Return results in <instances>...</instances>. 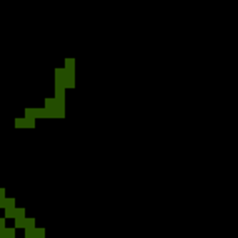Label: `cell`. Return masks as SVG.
Masks as SVG:
<instances>
[{
  "label": "cell",
  "instance_id": "obj_1",
  "mask_svg": "<svg viewBox=\"0 0 238 238\" xmlns=\"http://www.w3.org/2000/svg\"><path fill=\"white\" fill-rule=\"evenodd\" d=\"M15 205V198H5L3 200V210H10Z\"/></svg>",
  "mask_w": 238,
  "mask_h": 238
},
{
  "label": "cell",
  "instance_id": "obj_2",
  "mask_svg": "<svg viewBox=\"0 0 238 238\" xmlns=\"http://www.w3.org/2000/svg\"><path fill=\"white\" fill-rule=\"evenodd\" d=\"M3 238H15V228H5V230H3Z\"/></svg>",
  "mask_w": 238,
  "mask_h": 238
},
{
  "label": "cell",
  "instance_id": "obj_3",
  "mask_svg": "<svg viewBox=\"0 0 238 238\" xmlns=\"http://www.w3.org/2000/svg\"><path fill=\"white\" fill-rule=\"evenodd\" d=\"M15 220V225H13V228H25V218H13Z\"/></svg>",
  "mask_w": 238,
  "mask_h": 238
},
{
  "label": "cell",
  "instance_id": "obj_4",
  "mask_svg": "<svg viewBox=\"0 0 238 238\" xmlns=\"http://www.w3.org/2000/svg\"><path fill=\"white\" fill-rule=\"evenodd\" d=\"M17 217V208H10V210H5V220L7 218H15Z\"/></svg>",
  "mask_w": 238,
  "mask_h": 238
},
{
  "label": "cell",
  "instance_id": "obj_5",
  "mask_svg": "<svg viewBox=\"0 0 238 238\" xmlns=\"http://www.w3.org/2000/svg\"><path fill=\"white\" fill-rule=\"evenodd\" d=\"M25 228H35V218H25Z\"/></svg>",
  "mask_w": 238,
  "mask_h": 238
},
{
  "label": "cell",
  "instance_id": "obj_6",
  "mask_svg": "<svg viewBox=\"0 0 238 238\" xmlns=\"http://www.w3.org/2000/svg\"><path fill=\"white\" fill-rule=\"evenodd\" d=\"M15 218H25V208H17V217Z\"/></svg>",
  "mask_w": 238,
  "mask_h": 238
},
{
  "label": "cell",
  "instance_id": "obj_7",
  "mask_svg": "<svg viewBox=\"0 0 238 238\" xmlns=\"http://www.w3.org/2000/svg\"><path fill=\"white\" fill-rule=\"evenodd\" d=\"M35 236H45V230H43V228H35Z\"/></svg>",
  "mask_w": 238,
  "mask_h": 238
},
{
  "label": "cell",
  "instance_id": "obj_8",
  "mask_svg": "<svg viewBox=\"0 0 238 238\" xmlns=\"http://www.w3.org/2000/svg\"><path fill=\"white\" fill-rule=\"evenodd\" d=\"M3 200H5V197H0V208H3Z\"/></svg>",
  "mask_w": 238,
  "mask_h": 238
},
{
  "label": "cell",
  "instance_id": "obj_9",
  "mask_svg": "<svg viewBox=\"0 0 238 238\" xmlns=\"http://www.w3.org/2000/svg\"><path fill=\"white\" fill-rule=\"evenodd\" d=\"M0 238H3V235H2V233H0Z\"/></svg>",
  "mask_w": 238,
  "mask_h": 238
}]
</instances>
